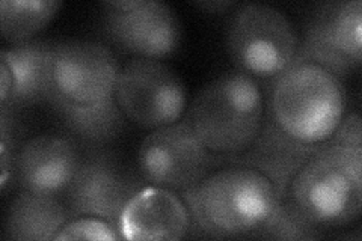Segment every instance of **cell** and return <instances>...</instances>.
<instances>
[{
    "label": "cell",
    "mask_w": 362,
    "mask_h": 241,
    "mask_svg": "<svg viewBox=\"0 0 362 241\" xmlns=\"http://www.w3.org/2000/svg\"><path fill=\"white\" fill-rule=\"evenodd\" d=\"M178 194L190 216V238L251 237L279 201L274 184L245 166L213 170Z\"/></svg>",
    "instance_id": "6da1fadb"
},
{
    "label": "cell",
    "mask_w": 362,
    "mask_h": 241,
    "mask_svg": "<svg viewBox=\"0 0 362 241\" xmlns=\"http://www.w3.org/2000/svg\"><path fill=\"white\" fill-rule=\"evenodd\" d=\"M346 102L343 78L317 64L293 61L272 80L266 110L294 141L322 145L344 117Z\"/></svg>",
    "instance_id": "7a4b0ae2"
},
{
    "label": "cell",
    "mask_w": 362,
    "mask_h": 241,
    "mask_svg": "<svg viewBox=\"0 0 362 241\" xmlns=\"http://www.w3.org/2000/svg\"><path fill=\"white\" fill-rule=\"evenodd\" d=\"M264 110L262 86L235 70L204 86L190 102L186 118L202 145L226 162L252 143Z\"/></svg>",
    "instance_id": "3957f363"
},
{
    "label": "cell",
    "mask_w": 362,
    "mask_h": 241,
    "mask_svg": "<svg viewBox=\"0 0 362 241\" xmlns=\"http://www.w3.org/2000/svg\"><path fill=\"white\" fill-rule=\"evenodd\" d=\"M287 196L322 229L354 223L362 208V151L323 143L294 175Z\"/></svg>",
    "instance_id": "277c9868"
},
{
    "label": "cell",
    "mask_w": 362,
    "mask_h": 241,
    "mask_svg": "<svg viewBox=\"0 0 362 241\" xmlns=\"http://www.w3.org/2000/svg\"><path fill=\"white\" fill-rule=\"evenodd\" d=\"M226 50L237 70L262 80H274L296 57L299 35L290 18L266 4H243L226 26Z\"/></svg>",
    "instance_id": "5b68a950"
},
{
    "label": "cell",
    "mask_w": 362,
    "mask_h": 241,
    "mask_svg": "<svg viewBox=\"0 0 362 241\" xmlns=\"http://www.w3.org/2000/svg\"><path fill=\"white\" fill-rule=\"evenodd\" d=\"M115 98L127 121L145 130L180 121L187 106L181 77L160 59L146 57H132L121 66Z\"/></svg>",
    "instance_id": "8992f818"
},
{
    "label": "cell",
    "mask_w": 362,
    "mask_h": 241,
    "mask_svg": "<svg viewBox=\"0 0 362 241\" xmlns=\"http://www.w3.org/2000/svg\"><path fill=\"white\" fill-rule=\"evenodd\" d=\"M223 163L222 157L202 145L186 117L151 130L138 151L139 172L146 184L177 193L198 184Z\"/></svg>",
    "instance_id": "52a82bcc"
},
{
    "label": "cell",
    "mask_w": 362,
    "mask_h": 241,
    "mask_svg": "<svg viewBox=\"0 0 362 241\" xmlns=\"http://www.w3.org/2000/svg\"><path fill=\"white\" fill-rule=\"evenodd\" d=\"M145 186L146 181L124 167L117 155L103 148L86 149L65 192V205L71 217H97L119 233L124 208Z\"/></svg>",
    "instance_id": "ba28073f"
},
{
    "label": "cell",
    "mask_w": 362,
    "mask_h": 241,
    "mask_svg": "<svg viewBox=\"0 0 362 241\" xmlns=\"http://www.w3.org/2000/svg\"><path fill=\"white\" fill-rule=\"evenodd\" d=\"M294 61L317 64L339 78L358 68L362 61L361 0H337L317 6Z\"/></svg>",
    "instance_id": "9c48e42d"
},
{
    "label": "cell",
    "mask_w": 362,
    "mask_h": 241,
    "mask_svg": "<svg viewBox=\"0 0 362 241\" xmlns=\"http://www.w3.org/2000/svg\"><path fill=\"white\" fill-rule=\"evenodd\" d=\"M103 28L117 47L146 59L173 54L181 41L180 20L160 0L103 2Z\"/></svg>",
    "instance_id": "30bf717a"
},
{
    "label": "cell",
    "mask_w": 362,
    "mask_h": 241,
    "mask_svg": "<svg viewBox=\"0 0 362 241\" xmlns=\"http://www.w3.org/2000/svg\"><path fill=\"white\" fill-rule=\"evenodd\" d=\"M121 66L105 44L66 41L54 44V93L76 105H95L115 95Z\"/></svg>",
    "instance_id": "8fae6325"
},
{
    "label": "cell",
    "mask_w": 362,
    "mask_h": 241,
    "mask_svg": "<svg viewBox=\"0 0 362 241\" xmlns=\"http://www.w3.org/2000/svg\"><path fill=\"white\" fill-rule=\"evenodd\" d=\"M82 155L81 145L71 136L32 137L16 154L13 178L20 190L59 196L71 184Z\"/></svg>",
    "instance_id": "7c38bea8"
},
{
    "label": "cell",
    "mask_w": 362,
    "mask_h": 241,
    "mask_svg": "<svg viewBox=\"0 0 362 241\" xmlns=\"http://www.w3.org/2000/svg\"><path fill=\"white\" fill-rule=\"evenodd\" d=\"M322 145L294 141L264 110L262 127L252 143L239 155L226 160L225 166H245L259 172L274 184L278 198L282 199L287 196L294 175Z\"/></svg>",
    "instance_id": "4fadbf2b"
},
{
    "label": "cell",
    "mask_w": 362,
    "mask_h": 241,
    "mask_svg": "<svg viewBox=\"0 0 362 241\" xmlns=\"http://www.w3.org/2000/svg\"><path fill=\"white\" fill-rule=\"evenodd\" d=\"M190 216L177 192L145 186L129 201L119 219L124 240L177 241L187 238Z\"/></svg>",
    "instance_id": "5bb4252c"
},
{
    "label": "cell",
    "mask_w": 362,
    "mask_h": 241,
    "mask_svg": "<svg viewBox=\"0 0 362 241\" xmlns=\"http://www.w3.org/2000/svg\"><path fill=\"white\" fill-rule=\"evenodd\" d=\"M53 53L54 44L44 41L13 44L0 52V61L8 64L13 74V88L2 109L14 112L50 101L54 94Z\"/></svg>",
    "instance_id": "9a60e30c"
},
{
    "label": "cell",
    "mask_w": 362,
    "mask_h": 241,
    "mask_svg": "<svg viewBox=\"0 0 362 241\" xmlns=\"http://www.w3.org/2000/svg\"><path fill=\"white\" fill-rule=\"evenodd\" d=\"M49 102L73 139L86 149L103 148L126 129L127 118L115 95L95 105H76L54 93Z\"/></svg>",
    "instance_id": "2e32d148"
},
{
    "label": "cell",
    "mask_w": 362,
    "mask_h": 241,
    "mask_svg": "<svg viewBox=\"0 0 362 241\" xmlns=\"http://www.w3.org/2000/svg\"><path fill=\"white\" fill-rule=\"evenodd\" d=\"M71 219L58 194L20 190L11 202L4 228L5 240L49 241Z\"/></svg>",
    "instance_id": "e0dca14e"
},
{
    "label": "cell",
    "mask_w": 362,
    "mask_h": 241,
    "mask_svg": "<svg viewBox=\"0 0 362 241\" xmlns=\"http://www.w3.org/2000/svg\"><path fill=\"white\" fill-rule=\"evenodd\" d=\"M61 6L58 0H2V35L13 44L26 42L49 25Z\"/></svg>",
    "instance_id": "ac0fdd59"
},
{
    "label": "cell",
    "mask_w": 362,
    "mask_h": 241,
    "mask_svg": "<svg viewBox=\"0 0 362 241\" xmlns=\"http://www.w3.org/2000/svg\"><path fill=\"white\" fill-rule=\"evenodd\" d=\"M251 237L262 240H319L323 234L322 228L313 223L291 198L286 196L278 201L269 219Z\"/></svg>",
    "instance_id": "d6986e66"
},
{
    "label": "cell",
    "mask_w": 362,
    "mask_h": 241,
    "mask_svg": "<svg viewBox=\"0 0 362 241\" xmlns=\"http://www.w3.org/2000/svg\"><path fill=\"white\" fill-rule=\"evenodd\" d=\"M121 235L109 222L97 217H73L61 231L56 234V241L64 240H119Z\"/></svg>",
    "instance_id": "ffe728a7"
},
{
    "label": "cell",
    "mask_w": 362,
    "mask_h": 241,
    "mask_svg": "<svg viewBox=\"0 0 362 241\" xmlns=\"http://www.w3.org/2000/svg\"><path fill=\"white\" fill-rule=\"evenodd\" d=\"M362 127H361V117L358 112H350L341 118L339 124L327 142H331L337 146H341L352 151H362Z\"/></svg>",
    "instance_id": "44dd1931"
},
{
    "label": "cell",
    "mask_w": 362,
    "mask_h": 241,
    "mask_svg": "<svg viewBox=\"0 0 362 241\" xmlns=\"http://www.w3.org/2000/svg\"><path fill=\"white\" fill-rule=\"evenodd\" d=\"M0 71H2V93H0V105L5 102L9 97L11 88H13V74H11V70L6 62L0 61Z\"/></svg>",
    "instance_id": "7402d4cb"
},
{
    "label": "cell",
    "mask_w": 362,
    "mask_h": 241,
    "mask_svg": "<svg viewBox=\"0 0 362 241\" xmlns=\"http://www.w3.org/2000/svg\"><path fill=\"white\" fill-rule=\"evenodd\" d=\"M197 5L207 13H223L225 9H230L235 4L228 2V0H210V2H198Z\"/></svg>",
    "instance_id": "603a6c76"
}]
</instances>
